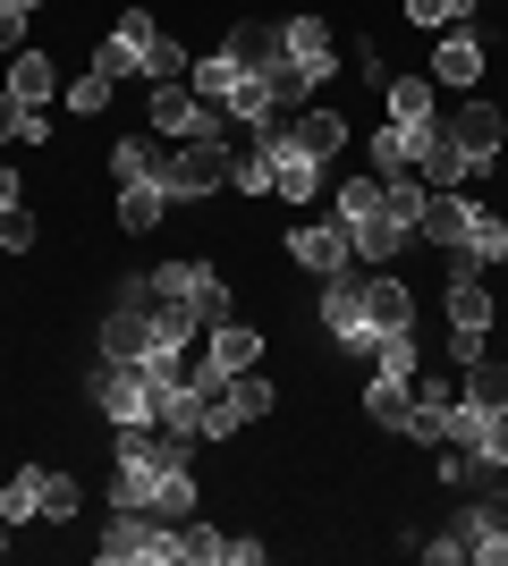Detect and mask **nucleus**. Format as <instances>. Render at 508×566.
Instances as JSON below:
<instances>
[{
    "mask_svg": "<svg viewBox=\"0 0 508 566\" xmlns=\"http://www.w3.org/2000/svg\"><path fill=\"white\" fill-rule=\"evenodd\" d=\"M111 85H120V76H102V69H85V76H76V85H69V111H76V118H94L102 102H111Z\"/></svg>",
    "mask_w": 508,
    "mask_h": 566,
    "instance_id": "nucleus-36",
    "label": "nucleus"
},
{
    "mask_svg": "<svg viewBox=\"0 0 508 566\" xmlns=\"http://www.w3.org/2000/svg\"><path fill=\"white\" fill-rule=\"evenodd\" d=\"M212 187H229V144L220 136L169 144V195H212Z\"/></svg>",
    "mask_w": 508,
    "mask_h": 566,
    "instance_id": "nucleus-9",
    "label": "nucleus"
},
{
    "mask_svg": "<svg viewBox=\"0 0 508 566\" xmlns=\"http://www.w3.org/2000/svg\"><path fill=\"white\" fill-rule=\"evenodd\" d=\"M153 287H162L169 305H187L204 331H220V322H229V280H220L212 262H162V271H153Z\"/></svg>",
    "mask_w": 508,
    "mask_h": 566,
    "instance_id": "nucleus-5",
    "label": "nucleus"
},
{
    "mask_svg": "<svg viewBox=\"0 0 508 566\" xmlns=\"http://www.w3.org/2000/svg\"><path fill=\"white\" fill-rule=\"evenodd\" d=\"M178 566H229V533H212V524H178Z\"/></svg>",
    "mask_w": 508,
    "mask_h": 566,
    "instance_id": "nucleus-28",
    "label": "nucleus"
},
{
    "mask_svg": "<svg viewBox=\"0 0 508 566\" xmlns=\"http://www.w3.org/2000/svg\"><path fill=\"white\" fill-rule=\"evenodd\" d=\"M475 76H484V43H475L466 25H449V34H440V43H433V85H449V94H466Z\"/></svg>",
    "mask_w": 508,
    "mask_h": 566,
    "instance_id": "nucleus-13",
    "label": "nucleus"
},
{
    "mask_svg": "<svg viewBox=\"0 0 508 566\" xmlns=\"http://www.w3.org/2000/svg\"><path fill=\"white\" fill-rule=\"evenodd\" d=\"M18 127H25V102L9 94V85H0V136H18Z\"/></svg>",
    "mask_w": 508,
    "mask_h": 566,
    "instance_id": "nucleus-40",
    "label": "nucleus"
},
{
    "mask_svg": "<svg viewBox=\"0 0 508 566\" xmlns=\"http://www.w3.org/2000/svg\"><path fill=\"white\" fill-rule=\"evenodd\" d=\"M466 9H475V0H407V18H415V25H433V34L466 25Z\"/></svg>",
    "mask_w": 508,
    "mask_h": 566,
    "instance_id": "nucleus-35",
    "label": "nucleus"
},
{
    "mask_svg": "<svg viewBox=\"0 0 508 566\" xmlns=\"http://www.w3.org/2000/svg\"><path fill=\"white\" fill-rule=\"evenodd\" d=\"M407 406H415V380H390V373H373V389H364V415L382 431H398L407 423Z\"/></svg>",
    "mask_w": 508,
    "mask_h": 566,
    "instance_id": "nucleus-24",
    "label": "nucleus"
},
{
    "mask_svg": "<svg viewBox=\"0 0 508 566\" xmlns=\"http://www.w3.org/2000/svg\"><path fill=\"white\" fill-rule=\"evenodd\" d=\"M289 254L305 262V271H322V280H331V271H348V262H356V237H348V220H314V229H297L289 237Z\"/></svg>",
    "mask_w": 508,
    "mask_h": 566,
    "instance_id": "nucleus-10",
    "label": "nucleus"
},
{
    "mask_svg": "<svg viewBox=\"0 0 508 566\" xmlns=\"http://www.w3.org/2000/svg\"><path fill=\"white\" fill-rule=\"evenodd\" d=\"M0 549H9V524H0Z\"/></svg>",
    "mask_w": 508,
    "mask_h": 566,
    "instance_id": "nucleus-44",
    "label": "nucleus"
},
{
    "mask_svg": "<svg viewBox=\"0 0 508 566\" xmlns=\"http://www.w3.org/2000/svg\"><path fill=\"white\" fill-rule=\"evenodd\" d=\"M466 220H475V203H458V187H440V195H424V212H415V237L458 254V245H466Z\"/></svg>",
    "mask_w": 508,
    "mask_h": 566,
    "instance_id": "nucleus-14",
    "label": "nucleus"
},
{
    "mask_svg": "<svg viewBox=\"0 0 508 566\" xmlns=\"http://www.w3.org/2000/svg\"><path fill=\"white\" fill-rule=\"evenodd\" d=\"M382 94H390V118H407V127H433V118H440L433 76H390Z\"/></svg>",
    "mask_w": 508,
    "mask_h": 566,
    "instance_id": "nucleus-22",
    "label": "nucleus"
},
{
    "mask_svg": "<svg viewBox=\"0 0 508 566\" xmlns=\"http://www.w3.org/2000/svg\"><path fill=\"white\" fill-rule=\"evenodd\" d=\"M339 220H348V237H356V262H390L398 245H407V220H390V195L382 178H356V187H339Z\"/></svg>",
    "mask_w": 508,
    "mask_h": 566,
    "instance_id": "nucleus-1",
    "label": "nucleus"
},
{
    "mask_svg": "<svg viewBox=\"0 0 508 566\" xmlns=\"http://www.w3.org/2000/svg\"><path fill=\"white\" fill-rule=\"evenodd\" d=\"M449 331H475V338L491 331V287L475 280L466 262H458V271H449Z\"/></svg>",
    "mask_w": 508,
    "mask_h": 566,
    "instance_id": "nucleus-20",
    "label": "nucleus"
},
{
    "mask_svg": "<svg viewBox=\"0 0 508 566\" xmlns=\"http://www.w3.org/2000/svg\"><path fill=\"white\" fill-rule=\"evenodd\" d=\"M475 457H491V465L508 473V406H491V415H484V440H475Z\"/></svg>",
    "mask_w": 508,
    "mask_h": 566,
    "instance_id": "nucleus-37",
    "label": "nucleus"
},
{
    "mask_svg": "<svg viewBox=\"0 0 508 566\" xmlns=\"http://www.w3.org/2000/svg\"><path fill=\"white\" fill-rule=\"evenodd\" d=\"M458 262H466V271H500V262H508V220L475 203V220H466V245H458Z\"/></svg>",
    "mask_w": 508,
    "mask_h": 566,
    "instance_id": "nucleus-19",
    "label": "nucleus"
},
{
    "mask_svg": "<svg viewBox=\"0 0 508 566\" xmlns=\"http://www.w3.org/2000/svg\"><path fill=\"white\" fill-rule=\"evenodd\" d=\"M449 415H458V389L449 380H415V406H407V440H424V449H440L449 440Z\"/></svg>",
    "mask_w": 508,
    "mask_h": 566,
    "instance_id": "nucleus-12",
    "label": "nucleus"
},
{
    "mask_svg": "<svg viewBox=\"0 0 508 566\" xmlns=\"http://www.w3.org/2000/svg\"><path fill=\"white\" fill-rule=\"evenodd\" d=\"M9 203H18V169H0V212H9Z\"/></svg>",
    "mask_w": 508,
    "mask_h": 566,
    "instance_id": "nucleus-42",
    "label": "nucleus"
},
{
    "mask_svg": "<svg viewBox=\"0 0 508 566\" xmlns=\"http://www.w3.org/2000/svg\"><path fill=\"white\" fill-rule=\"evenodd\" d=\"M440 482H449V491H491V473H500V465H491V457H475V449H458V440H440Z\"/></svg>",
    "mask_w": 508,
    "mask_h": 566,
    "instance_id": "nucleus-23",
    "label": "nucleus"
},
{
    "mask_svg": "<svg viewBox=\"0 0 508 566\" xmlns=\"http://www.w3.org/2000/svg\"><path fill=\"white\" fill-rule=\"evenodd\" d=\"M255 355H263V338H255L238 313H229V322L212 331V347H204V364H212V373H255Z\"/></svg>",
    "mask_w": 508,
    "mask_h": 566,
    "instance_id": "nucleus-21",
    "label": "nucleus"
},
{
    "mask_svg": "<svg viewBox=\"0 0 508 566\" xmlns=\"http://www.w3.org/2000/svg\"><path fill=\"white\" fill-rule=\"evenodd\" d=\"M229 187H246V195H271V153H263V144L229 153Z\"/></svg>",
    "mask_w": 508,
    "mask_h": 566,
    "instance_id": "nucleus-32",
    "label": "nucleus"
},
{
    "mask_svg": "<svg viewBox=\"0 0 508 566\" xmlns=\"http://www.w3.org/2000/svg\"><path fill=\"white\" fill-rule=\"evenodd\" d=\"M43 516H51V524L76 516V482H69V473H51V465H43Z\"/></svg>",
    "mask_w": 508,
    "mask_h": 566,
    "instance_id": "nucleus-38",
    "label": "nucleus"
},
{
    "mask_svg": "<svg viewBox=\"0 0 508 566\" xmlns=\"http://www.w3.org/2000/svg\"><path fill=\"white\" fill-rule=\"evenodd\" d=\"M322 331H331L339 347L373 355V322H364V271H356V262H348V271H331V280H322Z\"/></svg>",
    "mask_w": 508,
    "mask_h": 566,
    "instance_id": "nucleus-6",
    "label": "nucleus"
},
{
    "mask_svg": "<svg viewBox=\"0 0 508 566\" xmlns=\"http://www.w3.org/2000/svg\"><path fill=\"white\" fill-rule=\"evenodd\" d=\"M289 127H297V136H305V144H314L322 161H331V153H339V136H348V127H339V118H331V111H297V118H289Z\"/></svg>",
    "mask_w": 508,
    "mask_h": 566,
    "instance_id": "nucleus-33",
    "label": "nucleus"
},
{
    "mask_svg": "<svg viewBox=\"0 0 508 566\" xmlns=\"http://www.w3.org/2000/svg\"><path fill=\"white\" fill-rule=\"evenodd\" d=\"M280 34H289V60H305L314 76H331V34H322V18H280Z\"/></svg>",
    "mask_w": 508,
    "mask_h": 566,
    "instance_id": "nucleus-25",
    "label": "nucleus"
},
{
    "mask_svg": "<svg viewBox=\"0 0 508 566\" xmlns=\"http://www.w3.org/2000/svg\"><path fill=\"white\" fill-rule=\"evenodd\" d=\"M43 516V465L9 473V491H0V524H34Z\"/></svg>",
    "mask_w": 508,
    "mask_h": 566,
    "instance_id": "nucleus-26",
    "label": "nucleus"
},
{
    "mask_svg": "<svg viewBox=\"0 0 508 566\" xmlns=\"http://www.w3.org/2000/svg\"><path fill=\"white\" fill-rule=\"evenodd\" d=\"M364 322H373V338L415 331V296H407L398 280H373V271H364Z\"/></svg>",
    "mask_w": 508,
    "mask_h": 566,
    "instance_id": "nucleus-18",
    "label": "nucleus"
},
{
    "mask_svg": "<svg viewBox=\"0 0 508 566\" xmlns=\"http://www.w3.org/2000/svg\"><path fill=\"white\" fill-rule=\"evenodd\" d=\"M238 60H229V51H212V60H195V69H187V85H195V94H204V102H229V85H238Z\"/></svg>",
    "mask_w": 508,
    "mask_h": 566,
    "instance_id": "nucleus-30",
    "label": "nucleus"
},
{
    "mask_svg": "<svg viewBox=\"0 0 508 566\" xmlns=\"http://www.w3.org/2000/svg\"><path fill=\"white\" fill-rule=\"evenodd\" d=\"M424 144H433V127H407V118H390L382 136H373V178H407V169L424 161Z\"/></svg>",
    "mask_w": 508,
    "mask_h": 566,
    "instance_id": "nucleus-15",
    "label": "nucleus"
},
{
    "mask_svg": "<svg viewBox=\"0 0 508 566\" xmlns=\"http://www.w3.org/2000/svg\"><path fill=\"white\" fill-rule=\"evenodd\" d=\"M229 398H238V415H246V423L280 406V398H271V380H263V373H229Z\"/></svg>",
    "mask_w": 508,
    "mask_h": 566,
    "instance_id": "nucleus-34",
    "label": "nucleus"
},
{
    "mask_svg": "<svg viewBox=\"0 0 508 566\" xmlns=\"http://www.w3.org/2000/svg\"><path fill=\"white\" fill-rule=\"evenodd\" d=\"M25 245H34V220H25V203H9L0 212V254H25Z\"/></svg>",
    "mask_w": 508,
    "mask_h": 566,
    "instance_id": "nucleus-39",
    "label": "nucleus"
},
{
    "mask_svg": "<svg viewBox=\"0 0 508 566\" xmlns=\"http://www.w3.org/2000/svg\"><path fill=\"white\" fill-rule=\"evenodd\" d=\"M162 212H169V187H120V229H162Z\"/></svg>",
    "mask_w": 508,
    "mask_h": 566,
    "instance_id": "nucleus-29",
    "label": "nucleus"
},
{
    "mask_svg": "<svg viewBox=\"0 0 508 566\" xmlns=\"http://www.w3.org/2000/svg\"><path fill=\"white\" fill-rule=\"evenodd\" d=\"M0 9H18V18H34V9H43V0H0Z\"/></svg>",
    "mask_w": 508,
    "mask_h": 566,
    "instance_id": "nucleus-43",
    "label": "nucleus"
},
{
    "mask_svg": "<svg viewBox=\"0 0 508 566\" xmlns=\"http://www.w3.org/2000/svg\"><path fill=\"white\" fill-rule=\"evenodd\" d=\"M229 60H238V69H271V60H289V34H280V25L271 18H246V25H229Z\"/></svg>",
    "mask_w": 508,
    "mask_h": 566,
    "instance_id": "nucleus-17",
    "label": "nucleus"
},
{
    "mask_svg": "<svg viewBox=\"0 0 508 566\" xmlns=\"http://www.w3.org/2000/svg\"><path fill=\"white\" fill-rule=\"evenodd\" d=\"M9 94H18L25 111H43V102H51V60H43V51H18V60H9Z\"/></svg>",
    "mask_w": 508,
    "mask_h": 566,
    "instance_id": "nucleus-27",
    "label": "nucleus"
},
{
    "mask_svg": "<svg viewBox=\"0 0 508 566\" xmlns=\"http://www.w3.org/2000/svg\"><path fill=\"white\" fill-rule=\"evenodd\" d=\"M255 144L271 153V195H280V203H314V187H322V153H314V144L297 136L289 118H271Z\"/></svg>",
    "mask_w": 508,
    "mask_h": 566,
    "instance_id": "nucleus-4",
    "label": "nucleus"
},
{
    "mask_svg": "<svg viewBox=\"0 0 508 566\" xmlns=\"http://www.w3.org/2000/svg\"><path fill=\"white\" fill-rule=\"evenodd\" d=\"M111 169H120V187H169V153L153 136H120ZM169 203H178V195H169Z\"/></svg>",
    "mask_w": 508,
    "mask_h": 566,
    "instance_id": "nucleus-16",
    "label": "nucleus"
},
{
    "mask_svg": "<svg viewBox=\"0 0 508 566\" xmlns=\"http://www.w3.org/2000/svg\"><path fill=\"white\" fill-rule=\"evenodd\" d=\"M466 406H508V364L475 355V364H466Z\"/></svg>",
    "mask_w": 508,
    "mask_h": 566,
    "instance_id": "nucleus-31",
    "label": "nucleus"
},
{
    "mask_svg": "<svg viewBox=\"0 0 508 566\" xmlns=\"http://www.w3.org/2000/svg\"><path fill=\"white\" fill-rule=\"evenodd\" d=\"M85 389H94V406L111 415V431L120 423H153V364H136V355H102Z\"/></svg>",
    "mask_w": 508,
    "mask_h": 566,
    "instance_id": "nucleus-3",
    "label": "nucleus"
},
{
    "mask_svg": "<svg viewBox=\"0 0 508 566\" xmlns=\"http://www.w3.org/2000/svg\"><path fill=\"white\" fill-rule=\"evenodd\" d=\"M162 43V25H153V9H120V25L102 34V51H94V69L102 76H145V51Z\"/></svg>",
    "mask_w": 508,
    "mask_h": 566,
    "instance_id": "nucleus-8",
    "label": "nucleus"
},
{
    "mask_svg": "<svg viewBox=\"0 0 508 566\" xmlns=\"http://www.w3.org/2000/svg\"><path fill=\"white\" fill-rule=\"evenodd\" d=\"M102 566H178V524L145 516V507H111V533L94 542Z\"/></svg>",
    "mask_w": 508,
    "mask_h": 566,
    "instance_id": "nucleus-2",
    "label": "nucleus"
},
{
    "mask_svg": "<svg viewBox=\"0 0 508 566\" xmlns=\"http://www.w3.org/2000/svg\"><path fill=\"white\" fill-rule=\"evenodd\" d=\"M153 136H178V144L220 136V102H204L195 85H153Z\"/></svg>",
    "mask_w": 508,
    "mask_h": 566,
    "instance_id": "nucleus-7",
    "label": "nucleus"
},
{
    "mask_svg": "<svg viewBox=\"0 0 508 566\" xmlns=\"http://www.w3.org/2000/svg\"><path fill=\"white\" fill-rule=\"evenodd\" d=\"M25 43V18H18V9H0V51H18Z\"/></svg>",
    "mask_w": 508,
    "mask_h": 566,
    "instance_id": "nucleus-41",
    "label": "nucleus"
},
{
    "mask_svg": "<svg viewBox=\"0 0 508 566\" xmlns=\"http://www.w3.org/2000/svg\"><path fill=\"white\" fill-rule=\"evenodd\" d=\"M440 136H458L466 153H484V161H500V153H508V118L491 111V102H458V111L440 118Z\"/></svg>",
    "mask_w": 508,
    "mask_h": 566,
    "instance_id": "nucleus-11",
    "label": "nucleus"
}]
</instances>
